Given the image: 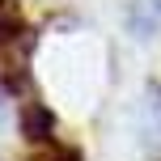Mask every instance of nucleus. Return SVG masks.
Wrapping results in <instances>:
<instances>
[{
	"mask_svg": "<svg viewBox=\"0 0 161 161\" xmlns=\"http://www.w3.org/2000/svg\"><path fill=\"white\" fill-rule=\"evenodd\" d=\"M25 42H30V30L17 13V0H0V55L13 47H25Z\"/></svg>",
	"mask_w": 161,
	"mask_h": 161,
	"instance_id": "obj_1",
	"label": "nucleus"
},
{
	"mask_svg": "<svg viewBox=\"0 0 161 161\" xmlns=\"http://www.w3.org/2000/svg\"><path fill=\"white\" fill-rule=\"evenodd\" d=\"M148 140L161 148V85L148 93Z\"/></svg>",
	"mask_w": 161,
	"mask_h": 161,
	"instance_id": "obj_3",
	"label": "nucleus"
},
{
	"mask_svg": "<svg viewBox=\"0 0 161 161\" xmlns=\"http://www.w3.org/2000/svg\"><path fill=\"white\" fill-rule=\"evenodd\" d=\"M127 21H131V30H136V34H153L157 25H161V0H136Z\"/></svg>",
	"mask_w": 161,
	"mask_h": 161,
	"instance_id": "obj_2",
	"label": "nucleus"
},
{
	"mask_svg": "<svg viewBox=\"0 0 161 161\" xmlns=\"http://www.w3.org/2000/svg\"><path fill=\"white\" fill-rule=\"evenodd\" d=\"M34 161H76V153L64 148V144H55V140H42V148L34 153Z\"/></svg>",
	"mask_w": 161,
	"mask_h": 161,
	"instance_id": "obj_4",
	"label": "nucleus"
}]
</instances>
